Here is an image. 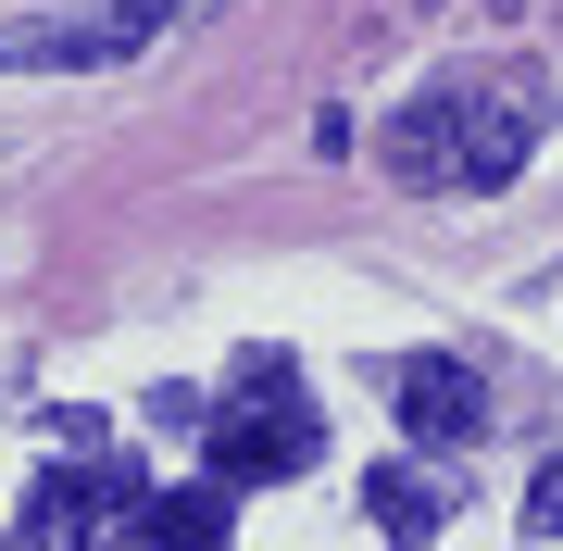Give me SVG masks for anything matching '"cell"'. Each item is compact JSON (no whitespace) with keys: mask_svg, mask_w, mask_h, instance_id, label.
I'll use <instances>...</instances> for the list:
<instances>
[{"mask_svg":"<svg viewBox=\"0 0 563 551\" xmlns=\"http://www.w3.org/2000/svg\"><path fill=\"white\" fill-rule=\"evenodd\" d=\"M526 151H539V101H514V88H488V101H439L401 125V164L413 176H463V188H501Z\"/></svg>","mask_w":563,"mask_h":551,"instance_id":"6da1fadb","label":"cell"},{"mask_svg":"<svg viewBox=\"0 0 563 551\" xmlns=\"http://www.w3.org/2000/svg\"><path fill=\"white\" fill-rule=\"evenodd\" d=\"M325 451L313 414H288V401H263V414H213V489H263V476H301Z\"/></svg>","mask_w":563,"mask_h":551,"instance_id":"7a4b0ae2","label":"cell"},{"mask_svg":"<svg viewBox=\"0 0 563 551\" xmlns=\"http://www.w3.org/2000/svg\"><path fill=\"white\" fill-rule=\"evenodd\" d=\"M151 38V13H76V25H0V76H88Z\"/></svg>","mask_w":563,"mask_h":551,"instance_id":"3957f363","label":"cell"},{"mask_svg":"<svg viewBox=\"0 0 563 551\" xmlns=\"http://www.w3.org/2000/svg\"><path fill=\"white\" fill-rule=\"evenodd\" d=\"M101 514H151L139 464H76V476H51V489H38V539H51V551H88V539H113Z\"/></svg>","mask_w":563,"mask_h":551,"instance_id":"277c9868","label":"cell"},{"mask_svg":"<svg viewBox=\"0 0 563 551\" xmlns=\"http://www.w3.org/2000/svg\"><path fill=\"white\" fill-rule=\"evenodd\" d=\"M401 427H413V439H476V427H488V414H476V376H463L451 351L401 364Z\"/></svg>","mask_w":563,"mask_h":551,"instance_id":"5b68a950","label":"cell"},{"mask_svg":"<svg viewBox=\"0 0 563 551\" xmlns=\"http://www.w3.org/2000/svg\"><path fill=\"white\" fill-rule=\"evenodd\" d=\"M363 502H376V527L401 539V551H426V539L451 527V476H426V464H376V476H363Z\"/></svg>","mask_w":563,"mask_h":551,"instance_id":"8992f818","label":"cell"},{"mask_svg":"<svg viewBox=\"0 0 563 551\" xmlns=\"http://www.w3.org/2000/svg\"><path fill=\"white\" fill-rule=\"evenodd\" d=\"M225 502H239V489H213V476H201V489H163V502L139 514V539H151V551H225V539H239Z\"/></svg>","mask_w":563,"mask_h":551,"instance_id":"52a82bcc","label":"cell"},{"mask_svg":"<svg viewBox=\"0 0 563 551\" xmlns=\"http://www.w3.org/2000/svg\"><path fill=\"white\" fill-rule=\"evenodd\" d=\"M526 527H551V539H563V464H539V489H526Z\"/></svg>","mask_w":563,"mask_h":551,"instance_id":"ba28073f","label":"cell"},{"mask_svg":"<svg viewBox=\"0 0 563 551\" xmlns=\"http://www.w3.org/2000/svg\"><path fill=\"white\" fill-rule=\"evenodd\" d=\"M125 13H151V25H163V13H225V0H125Z\"/></svg>","mask_w":563,"mask_h":551,"instance_id":"9c48e42d","label":"cell"}]
</instances>
